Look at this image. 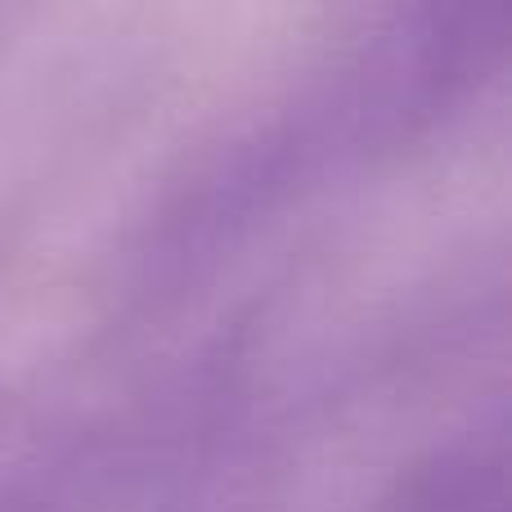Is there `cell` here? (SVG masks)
<instances>
[{
	"label": "cell",
	"instance_id": "cell-1",
	"mask_svg": "<svg viewBox=\"0 0 512 512\" xmlns=\"http://www.w3.org/2000/svg\"><path fill=\"white\" fill-rule=\"evenodd\" d=\"M508 0H396L391 23L333 86L342 144L405 153L481 95L504 63Z\"/></svg>",
	"mask_w": 512,
	"mask_h": 512
},
{
	"label": "cell",
	"instance_id": "cell-2",
	"mask_svg": "<svg viewBox=\"0 0 512 512\" xmlns=\"http://www.w3.org/2000/svg\"><path fill=\"white\" fill-rule=\"evenodd\" d=\"M391 512H508L504 445L468 436L427 454L400 481Z\"/></svg>",
	"mask_w": 512,
	"mask_h": 512
}]
</instances>
